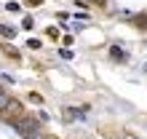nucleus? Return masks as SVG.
<instances>
[{"mask_svg": "<svg viewBox=\"0 0 147 139\" xmlns=\"http://www.w3.org/2000/svg\"><path fill=\"white\" fill-rule=\"evenodd\" d=\"M13 128H16V134H32V131H38V120L35 118H30V115H19V118H11L8 120Z\"/></svg>", "mask_w": 147, "mask_h": 139, "instance_id": "obj_1", "label": "nucleus"}, {"mask_svg": "<svg viewBox=\"0 0 147 139\" xmlns=\"http://www.w3.org/2000/svg\"><path fill=\"white\" fill-rule=\"evenodd\" d=\"M88 107H67L64 110V120H86Z\"/></svg>", "mask_w": 147, "mask_h": 139, "instance_id": "obj_2", "label": "nucleus"}, {"mask_svg": "<svg viewBox=\"0 0 147 139\" xmlns=\"http://www.w3.org/2000/svg\"><path fill=\"white\" fill-rule=\"evenodd\" d=\"M3 112H8V120H11V118H19V115H24V112H22V104L16 102V99H8V104H5V110H3Z\"/></svg>", "mask_w": 147, "mask_h": 139, "instance_id": "obj_3", "label": "nucleus"}, {"mask_svg": "<svg viewBox=\"0 0 147 139\" xmlns=\"http://www.w3.org/2000/svg\"><path fill=\"white\" fill-rule=\"evenodd\" d=\"M110 56L115 59V62H126V59H128V54H126V51H120V46H112L110 48Z\"/></svg>", "mask_w": 147, "mask_h": 139, "instance_id": "obj_4", "label": "nucleus"}, {"mask_svg": "<svg viewBox=\"0 0 147 139\" xmlns=\"http://www.w3.org/2000/svg\"><path fill=\"white\" fill-rule=\"evenodd\" d=\"M0 35L8 38V40H13L16 38V27H11V24H0Z\"/></svg>", "mask_w": 147, "mask_h": 139, "instance_id": "obj_5", "label": "nucleus"}, {"mask_svg": "<svg viewBox=\"0 0 147 139\" xmlns=\"http://www.w3.org/2000/svg\"><path fill=\"white\" fill-rule=\"evenodd\" d=\"M134 22H136V27H139V30H147V13H139Z\"/></svg>", "mask_w": 147, "mask_h": 139, "instance_id": "obj_6", "label": "nucleus"}, {"mask_svg": "<svg viewBox=\"0 0 147 139\" xmlns=\"http://www.w3.org/2000/svg\"><path fill=\"white\" fill-rule=\"evenodd\" d=\"M5 104H8V94L0 88V115H3V110H5Z\"/></svg>", "mask_w": 147, "mask_h": 139, "instance_id": "obj_7", "label": "nucleus"}, {"mask_svg": "<svg viewBox=\"0 0 147 139\" xmlns=\"http://www.w3.org/2000/svg\"><path fill=\"white\" fill-rule=\"evenodd\" d=\"M22 27H24V30H32V27H35V22H32V16H24Z\"/></svg>", "mask_w": 147, "mask_h": 139, "instance_id": "obj_8", "label": "nucleus"}, {"mask_svg": "<svg viewBox=\"0 0 147 139\" xmlns=\"http://www.w3.org/2000/svg\"><path fill=\"white\" fill-rule=\"evenodd\" d=\"M5 8H8L11 13H16V11H19V3H13V0H11V3H5Z\"/></svg>", "mask_w": 147, "mask_h": 139, "instance_id": "obj_9", "label": "nucleus"}, {"mask_svg": "<svg viewBox=\"0 0 147 139\" xmlns=\"http://www.w3.org/2000/svg\"><path fill=\"white\" fill-rule=\"evenodd\" d=\"M59 56H62V59H72V51L70 48H62V51H59Z\"/></svg>", "mask_w": 147, "mask_h": 139, "instance_id": "obj_10", "label": "nucleus"}, {"mask_svg": "<svg viewBox=\"0 0 147 139\" xmlns=\"http://www.w3.org/2000/svg\"><path fill=\"white\" fill-rule=\"evenodd\" d=\"M24 139H43L40 131H32V134H24Z\"/></svg>", "mask_w": 147, "mask_h": 139, "instance_id": "obj_11", "label": "nucleus"}, {"mask_svg": "<svg viewBox=\"0 0 147 139\" xmlns=\"http://www.w3.org/2000/svg\"><path fill=\"white\" fill-rule=\"evenodd\" d=\"M30 102H35V104H40V102H43V96H40V94H30Z\"/></svg>", "mask_w": 147, "mask_h": 139, "instance_id": "obj_12", "label": "nucleus"}, {"mask_svg": "<svg viewBox=\"0 0 147 139\" xmlns=\"http://www.w3.org/2000/svg\"><path fill=\"white\" fill-rule=\"evenodd\" d=\"M94 3H99V5H105V3H107V0H94Z\"/></svg>", "mask_w": 147, "mask_h": 139, "instance_id": "obj_13", "label": "nucleus"}, {"mask_svg": "<svg viewBox=\"0 0 147 139\" xmlns=\"http://www.w3.org/2000/svg\"><path fill=\"white\" fill-rule=\"evenodd\" d=\"M30 3H35V5H38V3H43V0H30Z\"/></svg>", "mask_w": 147, "mask_h": 139, "instance_id": "obj_14", "label": "nucleus"}]
</instances>
